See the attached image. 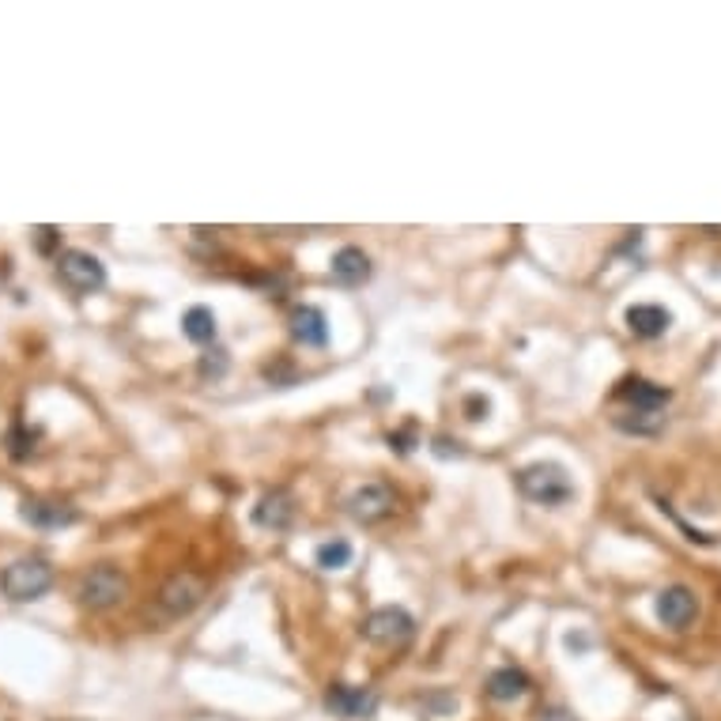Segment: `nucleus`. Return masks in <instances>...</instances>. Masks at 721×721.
Returning a JSON list of instances; mask_svg holds the SVG:
<instances>
[{
    "label": "nucleus",
    "mask_w": 721,
    "mask_h": 721,
    "mask_svg": "<svg viewBox=\"0 0 721 721\" xmlns=\"http://www.w3.org/2000/svg\"><path fill=\"white\" fill-rule=\"evenodd\" d=\"M518 491L537 506H563L575 498V480L560 461H537L518 472Z\"/></svg>",
    "instance_id": "1"
},
{
    "label": "nucleus",
    "mask_w": 721,
    "mask_h": 721,
    "mask_svg": "<svg viewBox=\"0 0 721 721\" xmlns=\"http://www.w3.org/2000/svg\"><path fill=\"white\" fill-rule=\"evenodd\" d=\"M363 638L371 646H382V650H405L416 638L412 612L400 609V604H382L363 620Z\"/></svg>",
    "instance_id": "2"
},
{
    "label": "nucleus",
    "mask_w": 721,
    "mask_h": 721,
    "mask_svg": "<svg viewBox=\"0 0 721 721\" xmlns=\"http://www.w3.org/2000/svg\"><path fill=\"white\" fill-rule=\"evenodd\" d=\"M49 586H53V567H49L46 560H38V555H31V560H15L12 567H4V575H0L4 597L8 601H20V604L46 597Z\"/></svg>",
    "instance_id": "3"
},
{
    "label": "nucleus",
    "mask_w": 721,
    "mask_h": 721,
    "mask_svg": "<svg viewBox=\"0 0 721 721\" xmlns=\"http://www.w3.org/2000/svg\"><path fill=\"white\" fill-rule=\"evenodd\" d=\"M204 597H208V581L201 575H193V570H178V575H170L159 586L155 604H159V612L167 620H182V616H190L193 609H201Z\"/></svg>",
    "instance_id": "4"
},
{
    "label": "nucleus",
    "mask_w": 721,
    "mask_h": 721,
    "mask_svg": "<svg viewBox=\"0 0 721 721\" xmlns=\"http://www.w3.org/2000/svg\"><path fill=\"white\" fill-rule=\"evenodd\" d=\"M80 604L92 612H106L113 609V604L125 601L129 593V578L121 575L118 567H110V563H98V567L87 570L84 578H80Z\"/></svg>",
    "instance_id": "5"
},
{
    "label": "nucleus",
    "mask_w": 721,
    "mask_h": 721,
    "mask_svg": "<svg viewBox=\"0 0 721 721\" xmlns=\"http://www.w3.org/2000/svg\"><path fill=\"white\" fill-rule=\"evenodd\" d=\"M57 276L69 291L92 295L106 288V265L87 250H64L57 253Z\"/></svg>",
    "instance_id": "6"
},
{
    "label": "nucleus",
    "mask_w": 721,
    "mask_h": 721,
    "mask_svg": "<svg viewBox=\"0 0 721 721\" xmlns=\"http://www.w3.org/2000/svg\"><path fill=\"white\" fill-rule=\"evenodd\" d=\"M393 506H397V495H393L385 483H363V488H356L348 495V503H344V510H348L351 521H359V526H378L393 514Z\"/></svg>",
    "instance_id": "7"
},
{
    "label": "nucleus",
    "mask_w": 721,
    "mask_h": 721,
    "mask_svg": "<svg viewBox=\"0 0 721 721\" xmlns=\"http://www.w3.org/2000/svg\"><path fill=\"white\" fill-rule=\"evenodd\" d=\"M325 710L344 721H366L378 714V695H374L371 687L333 684L329 692H325Z\"/></svg>",
    "instance_id": "8"
},
{
    "label": "nucleus",
    "mask_w": 721,
    "mask_h": 721,
    "mask_svg": "<svg viewBox=\"0 0 721 721\" xmlns=\"http://www.w3.org/2000/svg\"><path fill=\"white\" fill-rule=\"evenodd\" d=\"M612 400L624 405V412H665L673 393L665 385H653L646 378H624L616 385V393H612Z\"/></svg>",
    "instance_id": "9"
},
{
    "label": "nucleus",
    "mask_w": 721,
    "mask_h": 721,
    "mask_svg": "<svg viewBox=\"0 0 721 721\" xmlns=\"http://www.w3.org/2000/svg\"><path fill=\"white\" fill-rule=\"evenodd\" d=\"M653 612H658V620L669 630H684V627H692L695 616H699V597H695L687 586H669L658 593Z\"/></svg>",
    "instance_id": "10"
},
{
    "label": "nucleus",
    "mask_w": 721,
    "mask_h": 721,
    "mask_svg": "<svg viewBox=\"0 0 721 721\" xmlns=\"http://www.w3.org/2000/svg\"><path fill=\"white\" fill-rule=\"evenodd\" d=\"M20 518L35 529H64L76 521V506L61 503V498H23Z\"/></svg>",
    "instance_id": "11"
},
{
    "label": "nucleus",
    "mask_w": 721,
    "mask_h": 721,
    "mask_svg": "<svg viewBox=\"0 0 721 721\" xmlns=\"http://www.w3.org/2000/svg\"><path fill=\"white\" fill-rule=\"evenodd\" d=\"M253 521H257L261 529H268V532L291 529V521H295V498H291V491H284V488L265 491V495L257 498V506H253Z\"/></svg>",
    "instance_id": "12"
},
{
    "label": "nucleus",
    "mask_w": 721,
    "mask_h": 721,
    "mask_svg": "<svg viewBox=\"0 0 721 721\" xmlns=\"http://www.w3.org/2000/svg\"><path fill=\"white\" fill-rule=\"evenodd\" d=\"M624 322L638 340H658L673 329V314H669L665 307H658V302H638V307H630L624 314Z\"/></svg>",
    "instance_id": "13"
},
{
    "label": "nucleus",
    "mask_w": 721,
    "mask_h": 721,
    "mask_svg": "<svg viewBox=\"0 0 721 721\" xmlns=\"http://www.w3.org/2000/svg\"><path fill=\"white\" fill-rule=\"evenodd\" d=\"M329 276L340 284V288H359V284L371 280V257H366L359 245H344V250L333 253Z\"/></svg>",
    "instance_id": "14"
},
{
    "label": "nucleus",
    "mask_w": 721,
    "mask_h": 721,
    "mask_svg": "<svg viewBox=\"0 0 721 721\" xmlns=\"http://www.w3.org/2000/svg\"><path fill=\"white\" fill-rule=\"evenodd\" d=\"M291 337L302 344V348H325L329 340V322L317 307H295L291 310Z\"/></svg>",
    "instance_id": "15"
},
{
    "label": "nucleus",
    "mask_w": 721,
    "mask_h": 721,
    "mask_svg": "<svg viewBox=\"0 0 721 721\" xmlns=\"http://www.w3.org/2000/svg\"><path fill=\"white\" fill-rule=\"evenodd\" d=\"M529 687H532V680H529L526 669L503 665V669H495V673L488 676V699H495V702H518L521 695H529Z\"/></svg>",
    "instance_id": "16"
},
{
    "label": "nucleus",
    "mask_w": 721,
    "mask_h": 721,
    "mask_svg": "<svg viewBox=\"0 0 721 721\" xmlns=\"http://www.w3.org/2000/svg\"><path fill=\"white\" fill-rule=\"evenodd\" d=\"M182 333L193 344H216V314L208 307H190L182 314Z\"/></svg>",
    "instance_id": "17"
},
{
    "label": "nucleus",
    "mask_w": 721,
    "mask_h": 721,
    "mask_svg": "<svg viewBox=\"0 0 721 721\" xmlns=\"http://www.w3.org/2000/svg\"><path fill=\"white\" fill-rule=\"evenodd\" d=\"M351 544L344 537H333V540H325V544H317V552H314V563L322 570H344L351 563Z\"/></svg>",
    "instance_id": "18"
},
{
    "label": "nucleus",
    "mask_w": 721,
    "mask_h": 721,
    "mask_svg": "<svg viewBox=\"0 0 721 721\" xmlns=\"http://www.w3.org/2000/svg\"><path fill=\"white\" fill-rule=\"evenodd\" d=\"M616 428L627 434H658L665 428V412H620Z\"/></svg>",
    "instance_id": "19"
},
{
    "label": "nucleus",
    "mask_w": 721,
    "mask_h": 721,
    "mask_svg": "<svg viewBox=\"0 0 721 721\" xmlns=\"http://www.w3.org/2000/svg\"><path fill=\"white\" fill-rule=\"evenodd\" d=\"M227 363H231V359H227V351L224 348H212V351H204V359H201V374H204V378H224Z\"/></svg>",
    "instance_id": "20"
},
{
    "label": "nucleus",
    "mask_w": 721,
    "mask_h": 721,
    "mask_svg": "<svg viewBox=\"0 0 721 721\" xmlns=\"http://www.w3.org/2000/svg\"><path fill=\"white\" fill-rule=\"evenodd\" d=\"M8 442H12V457H27V454H35V434H31V438H23V428H12V434H8Z\"/></svg>",
    "instance_id": "21"
},
{
    "label": "nucleus",
    "mask_w": 721,
    "mask_h": 721,
    "mask_svg": "<svg viewBox=\"0 0 721 721\" xmlns=\"http://www.w3.org/2000/svg\"><path fill=\"white\" fill-rule=\"evenodd\" d=\"M469 420H488V412H491V405H488V397H469Z\"/></svg>",
    "instance_id": "22"
},
{
    "label": "nucleus",
    "mask_w": 721,
    "mask_h": 721,
    "mask_svg": "<svg viewBox=\"0 0 721 721\" xmlns=\"http://www.w3.org/2000/svg\"><path fill=\"white\" fill-rule=\"evenodd\" d=\"M540 721H575V714H570V710H563V707H552V710H544V714H540Z\"/></svg>",
    "instance_id": "23"
},
{
    "label": "nucleus",
    "mask_w": 721,
    "mask_h": 721,
    "mask_svg": "<svg viewBox=\"0 0 721 721\" xmlns=\"http://www.w3.org/2000/svg\"><path fill=\"white\" fill-rule=\"evenodd\" d=\"M53 227H38V245H43V250H49V245H53Z\"/></svg>",
    "instance_id": "24"
}]
</instances>
